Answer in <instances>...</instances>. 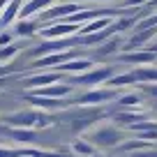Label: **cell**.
I'll list each match as a JSON object with an SVG mask.
<instances>
[{"label": "cell", "mask_w": 157, "mask_h": 157, "mask_svg": "<svg viewBox=\"0 0 157 157\" xmlns=\"http://www.w3.org/2000/svg\"><path fill=\"white\" fill-rule=\"evenodd\" d=\"M81 30L78 23H72V21H56V23L46 25L44 30H39V35L44 39H60V37H72Z\"/></svg>", "instance_id": "6da1fadb"}, {"label": "cell", "mask_w": 157, "mask_h": 157, "mask_svg": "<svg viewBox=\"0 0 157 157\" xmlns=\"http://www.w3.org/2000/svg\"><path fill=\"white\" fill-rule=\"evenodd\" d=\"M72 42H74V39H69V37H63V39H46V42H42L37 49L30 51V56H33V60H35V58H42V56H49V53L67 51Z\"/></svg>", "instance_id": "7a4b0ae2"}, {"label": "cell", "mask_w": 157, "mask_h": 157, "mask_svg": "<svg viewBox=\"0 0 157 157\" xmlns=\"http://www.w3.org/2000/svg\"><path fill=\"white\" fill-rule=\"evenodd\" d=\"M39 111H16L2 118V123L10 127H37Z\"/></svg>", "instance_id": "3957f363"}, {"label": "cell", "mask_w": 157, "mask_h": 157, "mask_svg": "<svg viewBox=\"0 0 157 157\" xmlns=\"http://www.w3.org/2000/svg\"><path fill=\"white\" fill-rule=\"evenodd\" d=\"M76 12H81V5L78 2H65V5H56V7H49V10L42 12V21H63L67 19L69 14H76Z\"/></svg>", "instance_id": "277c9868"}, {"label": "cell", "mask_w": 157, "mask_h": 157, "mask_svg": "<svg viewBox=\"0 0 157 157\" xmlns=\"http://www.w3.org/2000/svg\"><path fill=\"white\" fill-rule=\"evenodd\" d=\"M113 76V67H99V69H88L86 74H76L74 81L83 86H97L102 81H109Z\"/></svg>", "instance_id": "5b68a950"}, {"label": "cell", "mask_w": 157, "mask_h": 157, "mask_svg": "<svg viewBox=\"0 0 157 157\" xmlns=\"http://www.w3.org/2000/svg\"><path fill=\"white\" fill-rule=\"evenodd\" d=\"M72 58H78L76 51H58V53H49V56H42V58H35L33 65L35 67H58V65L67 63Z\"/></svg>", "instance_id": "8992f818"}, {"label": "cell", "mask_w": 157, "mask_h": 157, "mask_svg": "<svg viewBox=\"0 0 157 157\" xmlns=\"http://www.w3.org/2000/svg\"><path fill=\"white\" fill-rule=\"evenodd\" d=\"M90 139H93V143H97V146H102V148H113L123 139V134L118 132L116 127H99Z\"/></svg>", "instance_id": "52a82bcc"}, {"label": "cell", "mask_w": 157, "mask_h": 157, "mask_svg": "<svg viewBox=\"0 0 157 157\" xmlns=\"http://www.w3.org/2000/svg\"><path fill=\"white\" fill-rule=\"evenodd\" d=\"M72 93V86L67 83H51V86H42V88L33 90V95H42V97H56V99H63L65 95Z\"/></svg>", "instance_id": "ba28073f"}, {"label": "cell", "mask_w": 157, "mask_h": 157, "mask_svg": "<svg viewBox=\"0 0 157 157\" xmlns=\"http://www.w3.org/2000/svg\"><path fill=\"white\" fill-rule=\"evenodd\" d=\"M93 67V63H90L88 58H72V60H67V63H63V65H58V72H63V74H81V72H88V69Z\"/></svg>", "instance_id": "9c48e42d"}, {"label": "cell", "mask_w": 157, "mask_h": 157, "mask_svg": "<svg viewBox=\"0 0 157 157\" xmlns=\"http://www.w3.org/2000/svg\"><path fill=\"white\" fill-rule=\"evenodd\" d=\"M21 7H23L21 0H10V2L5 5V10H2V14H0V28H7L10 23H14V21L19 19Z\"/></svg>", "instance_id": "30bf717a"}, {"label": "cell", "mask_w": 157, "mask_h": 157, "mask_svg": "<svg viewBox=\"0 0 157 157\" xmlns=\"http://www.w3.org/2000/svg\"><path fill=\"white\" fill-rule=\"evenodd\" d=\"M56 0H28L23 7H21V12H19V19H30L33 14H37V12H44V10H49L51 5H53Z\"/></svg>", "instance_id": "8fae6325"}, {"label": "cell", "mask_w": 157, "mask_h": 157, "mask_svg": "<svg viewBox=\"0 0 157 157\" xmlns=\"http://www.w3.org/2000/svg\"><path fill=\"white\" fill-rule=\"evenodd\" d=\"M60 76H63V72H51V74H35V76H28L23 81L28 88H42V86H51V83H58Z\"/></svg>", "instance_id": "7c38bea8"}, {"label": "cell", "mask_w": 157, "mask_h": 157, "mask_svg": "<svg viewBox=\"0 0 157 157\" xmlns=\"http://www.w3.org/2000/svg\"><path fill=\"white\" fill-rule=\"evenodd\" d=\"M118 95V90H93L78 97V104H99V102H109Z\"/></svg>", "instance_id": "4fadbf2b"}, {"label": "cell", "mask_w": 157, "mask_h": 157, "mask_svg": "<svg viewBox=\"0 0 157 157\" xmlns=\"http://www.w3.org/2000/svg\"><path fill=\"white\" fill-rule=\"evenodd\" d=\"M25 99H28L33 106H37V109H63L65 106V102L63 99H56V97H42V95H25Z\"/></svg>", "instance_id": "5bb4252c"}, {"label": "cell", "mask_w": 157, "mask_h": 157, "mask_svg": "<svg viewBox=\"0 0 157 157\" xmlns=\"http://www.w3.org/2000/svg\"><path fill=\"white\" fill-rule=\"evenodd\" d=\"M35 33H39L37 21H33V19H16L14 35H19V37H33Z\"/></svg>", "instance_id": "9a60e30c"}, {"label": "cell", "mask_w": 157, "mask_h": 157, "mask_svg": "<svg viewBox=\"0 0 157 157\" xmlns=\"http://www.w3.org/2000/svg\"><path fill=\"white\" fill-rule=\"evenodd\" d=\"M109 25H111V16H99V19H93V21H88V23H83L78 33L81 35H90V33H97V30L109 28Z\"/></svg>", "instance_id": "2e32d148"}, {"label": "cell", "mask_w": 157, "mask_h": 157, "mask_svg": "<svg viewBox=\"0 0 157 157\" xmlns=\"http://www.w3.org/2000/svg\"><path fill=\"white\" fill-rule=\"evenodd\" d=\"M125 63H152V60H157V53L155 51H134V53H125L123 56Z\"/></svg>", "instance_id": "e0dca14e"}, {"label": "cell", "mask_w": 157, "mask_h": 157, "mask_svg": "<svg viewBox=\"0 0 157 157\" xmlns=\"http://www.w3.org/2000/svg\"><path fill=\"white\" fill-rule=\"evenodd\" d=\"M12 139L19 143H33L35 141V129L33 127H12Z\"/></svg>", "instance_id": "ac0fdd59"}, {"label": "cell", "mask_w": 157, "mask_h": 157, "mask_svg": "<svg viewBox=\"0 0 157 157\" xmlns=\"http://www.w3.org/2000/svg\"><path fill=\"white\" fill-rule=\"evenodd\" d=\"M134 76H136V81H157V69L136 67V69H134Z\"/></svg>", "instance_id": "d6986e66"}, {"label": "cell", "mask_w": 157, "mask_h": 157, "mask_svg": "<svg viewBox=\"0 0 157 157\" xmlns=\"http://www.w3.org/2000/svg\"><path fill=\"white\" fill-rule=\"evenodd\" d=\"M19 53V44H7V46H0V63H10L14 56Z\"/></svg>", "instance_id": "ffe728a7"}, {"label": "cell", "mask_w": 157, "mask_h": 157, "mask_svg": "<svg viewBox=\"0 0 157 157\" xmlns=\"http://www.w3.org/2000/svg\"><path fill=\"white\" fill-rule=\"evenodd\" d=\"M134 81H136L134 72H132V74H120V76H111V78H109V83H111V86H127V83H134Z\"/></svg>", "instance_id": "44dd1931"}, {"label": "cell", "mask_w": 157, "mask_h": 157, "mask_svg": "<svg viewBox=\"0 0 157 157\" xmlns=\"http://www.w3.org/2000/svg\"><path fill=\"white\" fill-rule=\"evenodd\" d=\"M118 46H120V39H118V37H113L111 42H109V44L104 42V44L99 46V56H109V53H113V51H116Z\"/></svg>", "instance_id": "7402d4cb"}, {"label": "cell", "mask_w": 157, "mask_h": 157, "mask_svg": "<svg viewBox=\"0 0 157 157\" xmlns=\"http://www.w3.org/2000/svg\"><path fill=\"white\" fill-rule=\"evenodd\" d=\"M116 120L118 123H125V125H134L141 120V116L139 113H120V116H116Z\"/></svg>", "instance_id": "603a6c76"}, {"label": "cell", "mask_w": 157, "mask_h": 157, "mask_svg": "<svg viewBox=\"0 0 157 157\" xmlns=\"http://www.w3.org/2000/svg\"><path fill=\"white\" fill-rule=\"evenodd\" d=\"M72 148H74L76 152H81V155H93V152H95V148L90 146V143H83V141H74Z\"/></svg>", "instance_id": "cb8c5ba5"}, {"label": "cell", "mask_w": 157, "mask_h": 157, "mask_svg": "<svg viewBox=\"0 0 157 157\" xmlns=\"http://www.w3.org/2000/svg\"><path fill=\"white\" fill-rule=\"evenodd\" d=\"M139 95L136 93H132V95H123V97H120V104H123V106H134V104H139Z\"/></svg>", "instance_id": "d4e9b609"}, {"label": "cell", "mask_w": 157, "mask_h": 157, "mask_svg": "<svg viewBox=\"0 0 157 157\" xmlns=\"http://www.w3.org/2000/svg\"><path fill=\"white\" fill-rule=\"evenodd\" d=\"M139 148H148V143L143 141H134V143H125V146H120V150H139Z\"/></svg>", "instance_id": "484cf974"}, {"label": "cell", "mask_w": 157, "mask_h": 157, "mask_svg": "<svg viewBox=\"0 0 157 157\" xmlns=\"http://www.w3.org/2000/svg\"><path fill=\"white\" fill-rule=\"evenodd\" d=\"M12 39H14V35H12V33H0V46L12 44Z\"/></svg>", "instance_id": "4316f807"}, {"label": "cell", "mask_w": 157, "mask_h": 157, "mask_svg": "<svg viewBox=\"0 0 157 157\" xmlns=\"http://www.w3.org/2000/svg\"><path fill=\"white\" fill-rule=\"evenodd\" d=\"M146 0H125V7H134V5H141Z\"/></svg>", "instance_id": "83f0119b"}, {"label": "cell", "mask_w": 157, "mask_h": 157, "mask_svg": "<svg viewBox=\"0 0 157 157\" xmlns=\"http://www.w3.org/2000/svg\"><path fill=\"white\" fill-rule=\"evenodd\" d=\"M148 93H150V95H157V86H148Z\"/></svg>", "instance_id": "f1b7e54d"}, {"label": "cell", "mask_w": 157, "mask_h": 157, "mask_svg": "<svg viewBox=\"0 0 157 157\" xmlns=\"http://www.w3.org/2000/svg\"><path fill=\"white\" fill-rule=\"evenodd\" d=\"M7 2H10V0H0V12L5 10V5H7Z\"/></svg>", "instance_id": "f546056e"}, {"label": "cell", "mask_w": 157, "mask_h": 157, "mask_svg": "<svg viewBox=\"0 0 157 157\" xmlns=\"http://www.w3.org/2000/svg\"><path fill=\"white\" fill-rule=\"evenodd\" d=\"M97 2H106V0H97Z\"/></svg>", "instance_id": "4dcf8cb0"}, {"label": "cell", "mask_w": 157, "mask_h": 157, "mask_svg": "<svg viewBox=\"0 0 157 157\" xmlns=\"http://www.w3.org/2000/svg\"><path fill=\"white\" fill-rule=\"evenodd\" d=\"M0 30H2V28H0Z\"/></svg>", "instance_id": "1f68e13d"}]
</instances>
